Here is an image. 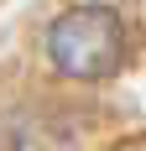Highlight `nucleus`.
Returning a JSON list of instances; mask_svg holds the SVG:
<instances>
[{
	"mask_svg": "<svg viewBox=\"0 0 146 151\" xmlns=\"http://www.w3.org/2000/svg\"><path fill=\"white\" fill-rule=\"evenodd\" d=\"M47 58L68 78H110L125 58V26L110 5H73L47 26Z\"/></svg>",
	"mask_w": 146,
	"mask_h": 151,
	"instance_id": "nucleus-1",
	"label": "nucleus"
}]
</instances>
